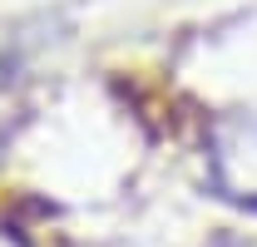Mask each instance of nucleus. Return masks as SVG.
Masks as SVG:
<instances>
[{"instance_id":"1","label":"nucleus","mask_w":257,"mask_h":247,"mask_svg":"<svg viewBox=\"0 0 257 247\" xmlns=\"http://www.w3.org/2000/svg\"><path fill=\"white\" fill-rule=\"evenodd\" d=\"M0 247H25V242H20L15 232H5V227H0Z\"/></svg>"}]
</instances>
